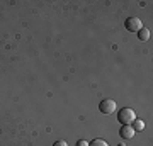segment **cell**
<instances>
[{
  "label": "cell",
  "mask_w": 153,
  "mask_h": 146,
  "mask_svg": "<svg viewBox=\"0 0 153 146\" xmlns=\"http://www.w3.org/2000/svg\"><path fill=\"white\" fill-rule=\"evenodd\" d=\"M131 127L134 131H143V127H145V122H143L141 119H134L133 121V124H131Z\"/></svg>",
  "instance_id": "cell-6"
},
{
  "label": "cell",
  "mask_w": 153,
  "mask_h": 146,
  "mask_svg": "<svg viewBox=\"0 0 153 146\" xmlns=\"http://www.w3.org/2000/svg\"><path fill=\"white\" fill-rule=\"evenodd\" d=\"M53 146H68V145H66L65 141H55V145Z\"/></svg>",
  "instance_id": "cell-9"
},
{
  "label": "cell",
  "mask_w": 153,
  "mask_h": 146,
  "mask_svg": "<svg viewBox=\"0 0 153 146\" xmlns=\"http://www.w3.org/2000/svg\"><path fill=\"white\" fill-rule=\"evenodd\" d=\"M134 119H136V114H134V110L129 109V107L121 109L119 114H117V121H119L123 126H131Z\"/></svg>",
  "instance_id": "cell-1"
},
{
  "label": "cell",
  "mask_w": 153,
  "mask_h": 146,
  "mask_svg": "<svg viewBox=\"0 0 153 146\" xmlns=\"http://www.w3.org/2000/svg\"><path fill=\"white\" fill-rule=\"evenodd\" d=\"M124 27L129 33H138L143 26H141V21H140L138 17H128L124 21Z\"/></svg>",
  "instance_id": "cell-3"
},
{
  "label": "cell",
  "mask_w": 153,
  "mask_h": 146,
  "mask_svg": "<svg viewBox=\"0 0 153 146\" xmlns=\"http://www.w3.org/2000/svg\"><path fill=\"white\" fill-rule=\"evenodd\" d=\"M134 133H136V131L133 129L131 126H123V127H121V131H119V134H121V138H123V139H131L133 136H134Z\"/></svg>",
  "instance_id": "cell-4"
},
{
  "label": "cell",
  "mask_w": 153,
  "mask_h": 146,
  "mask_svg": "<svg viewBox=\"0 0 153 146\" xmlns=\"http://www.w3.org/2000/svg\"><path fill=\"white\" fill-rule=\"evenodd\" d=\"M88 146H109V145H107L104 139H99L97 138V139H94L92 143H88Z\"/></svg>",
  "instance_id": "cell-7"
},
{
  "label": "cell",
  "mask_w": 153,
  "mask_h": 146,
  "mask_svg": "<svg viewBox=\"0 0 153 146\" xmlns=\"http://www.w3.org/2000/svg\"><path fill=\"white\" fill-rule=\"evenodd\" d=\"M76 146H88V143L83 141V139H80V141H76Z\"/></svg>",
  "instance_id": "cell-8"
},
{
  "label": "cell",
  "mask_w": 153,
  "mask_h": 146,
  "mask_svg": "<svg viewBox=\"0 0 153 146\" xmlns=\"http://www.w3.org/2000/svg\"><path fill=\"white\" fill-rule=\"evenodd\" d=\"M150 29H146V27H141L140 31H138V38H140V41H148L150 39Z\"/></svg>",
  "instance_id": "cell-5"
},
{
  "label": "cell",
  "mask_w": 153,
  "mask_h": 146,
  "mask_svg": "<svg viewBox=\"0 0 153 146\" xmlns=\"http://www.w3.org/2000/svg\"><path fill=\"white\" fill-rule=\"evenodd\" d=\"M99 110L102 114H105V116H109V114H112L116 110V102L112 99H104L102 102L99 104Z\"/></svg>",
  "instance_id": "cell-2"
}]
</instances>
